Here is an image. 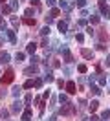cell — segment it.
Listing matches in <instances>:
<instances>
[{
	"label": "cell",
	"mask_w": 110,
	"mask_h": 121,
	"mask_svg": "<svg viewBox=\"0 0 110 121\" xmlns=\"http://www.w3.org/2000/svg\"><path fill=\"white\" fill-rule=\"evenodd\" d=\"M18 94H20V86H18V88H13V95H15V97H17Z\"/></svg>",
	"instance_id": "d590c367"
},
{
	"label": "cell",
	"mask_w": 110,
	"mask_h": 121,
	"mask_svg": "<svg viewBox=\"0 0 110 121\" xmlns=\"http://www.w3.org/2000/svg\"><path fill=\"white\" fill-rule=\"evenodd\" d=\"M106 83H108V84H110V77H108V81H106Z\"/></svg>",
	"instance_id": "bcb514c9"
},
{
	"label": "cell",
	"mask_w": 110,
	"mask_h": 121,
	"mask_svg": "<svg viewBox=\"0 0 110 121\" xmlns=\"http://www.w3.org/2000/svg\"><path fill=\"white\" fill-rule=\"evenodd\" d=\"M75 39H77V42H83V40H84V37H83V33H77V35H75Z\"/></svg>",
	"instance_id": "d6a6232c"
},
{
	"label": "cell",
	"mask_w": 110,
	"mask_h": 121,
	"mask_svg": "<svg viewBox=\"0 0 110 121\" xmlns=\"http://www.w3.org/2000/svg\"><path fill=\"white\" fill-rule=\"evenodd\" d=\"M90 20H92V24H97V22H99V17H92Z\"/></svg>",
	"instance_id": "8d00e7d4"
},
{
	"label": "cell",
	"mask_w": 110,
	"mask_h": 121,
	"mask_svg": "<svg viewBox=\"0 0 110 121\" xmlns=\"http://www.w3.org/2000/svg\"><path fill=\"white\" fill-rule=\"evenodd\" d=\"M105 66H108V68H110V57H106V59H105Z\"/></svg>",
	"instance_id": "7bdbcfd3"
},
{
	"label": "cell",
	"mask_w": 110,
	"mask_h": 121,
	"mask_svg": "<svg viewBox=\"0 0 110 121\" xmlns=\"http://www.w3.org/2000/svg\"><path fill=\"white\" fill-rule=\"evenodd\" d=\"M59 15H61V9H57V8H53V9H51L50 17H59Z\"/></svg>",
	"instance_id": "44dd1931"
},
{
	"label": "cell",
	"mask_w": 110,
	"mask_h": 121,
	"mask_svg": "<svg viewBox=\"0 0 110 121\" xmlns=\"http://www.w3.org/2000/svg\"><path fill=\"white\" fill-rule=\"evenodd\" d=\"M101 117H103V119H108V117H110V110H103Z\"/></svg>",
	"instance_id": "4316f807"
},
{
	"label": "cell",
	"mask_w": 110,
	"mask_h": 121,
	"mask_svg": "<svg viewBox=\"0 0 110 121\" xmlns=\"http://www.w3.org/2000/svg\"><path fill=\"white\" fill-rule=\"evenodd\" d=\"M11 24H13V28H18V24H20V22H18V18H15V17H13V18H11Z\"/></svg>",
	"instance_id": "f1b7e54d"
},
{
	"label": "cell",
	"mask_w": 110,
	"mask_h": 121,
	"mask_svg": "<svg viewBox=\"0 0 110 121\" xmlns=\"http://www.w3.org/2000/svg\"><path fill=\"white\" fill-rule=\"evenodd\" d=\"M77 26H81V28H84V26H86V20H84V18H81V20H77Z\"/></svg>",
	"instance_id": "4dcf8cb0"
},
{
	"label": "cell",
	"mask_w": 110,
	"mask_h": 121,
	"mask_svg": "<svg viewBox=\"0 0 110 121\" xmlns=\"http://www.w3.org/2000/svg\"><path fill=\"white\" fill-rule=\"evenodd\" d=\"M99 9H101V13L106 18H110V9H108V6H106V0H99Z\"/></svg>",
	"instance_id": "7a4b0ae2"
},
{
	"label": "cell",
	"mask_w": 110,
	"mask_h": 121,
	"mask_svg": "<svg viewBox=\"0 0 110 121\" xmlns=\"http://www.w3.org/2000/svg\"><path fill=\"white\" fill-rule=\"evenodd\" d=\"M13 79H15V73H13V70L9 68V70H6V73H4V77L0 81H2V84H11Z\"/></svg>",
	"instance_id": "6da1fadb"
},
{
	"label": "cell",
	"mask_w": 110,
	"mask_h": 121,
	"mask_svg": "<svg viewBox=\"0 0 110 121\" xmlns=\"http://www.w3.org/2000/svg\"><path fill=\"white\" fill-rule=\"evenodd\" d=\"M35 62H39V57H35V55H33V57H31V64H35Z\"/></svg>",
	"instance_id": "60d3db41"
},
{
	"label": "cell",
	"mask_w": 110,
	"mask_h": 121,
	"mask_svg": "<svg viewBox=\"0 0 110 121\" xmlns=\"http://www.w3.org/2000/svg\"><path fill=\"white\" fill-rule=\"evenodd\" d=\"M39 4H40L39 0H31V6H35V8H39Z\"/></svg>",
	"instance_id": "ab89813d"
},
{
	"label": "cell",
	"mask_w": 110,
	"mask_h": 121,
	"mask_svg": "<svg viewBox=\"0 0 110 121\" xmlns=\"http://www.w3.org/2000/svg\"><path fill=\"white\" fill-rule=\"evenodd\" d=\"M37 70H39V68H37L35 64H31L29 68H26V70H24V73H26V75H31V73H37Z\"/></svg>",
	"instance_id": "9c48e42d"
},
{
	"label": "cell",
	"mask_w": 110,
	"mask_h": 121,
	"mask_svg": "<svg viewBox=\"0 0 110 121\" xmlns=\"http://www.w3.org/2000/svg\"><path fill=\"white\" fill-rule=\"evenodd\" d=\"M9 6H11V9H17V8H18V0H11Z\"/></svg>",
	"instance_id": "83f0119b"
},
{
	"label": "cell",
	"mask_w": 110,
	"mask_h": 121,
	"mask_svg": "<svg viewBox=\"0 0 110 121\" xmlns=\"http://www.w3.org/2000/svg\"><path fill=\"white\" fill-rule=\"evenodd\" d=\"M90 92H92L94 95H99V94H101V88H99V86H95L94 83H90Z\"/></svg>",
	"instance_id": "ba28073f"
},
{
	"label": "cell",
	"mask_w": 110,
	"mask_h": 121,
	"mask_svg": "<svg viewBox=\"0 0 110 121\" xmlns=\"http://www.w3.org/2000/svg\"><path fill=\"white\" fill-rule=\"evenodd\" d=\"M46 4H48V6H53V4H55V0H46Z\"/></svg>",
	"instance_id": "ee69618b"
},
{
	"label": "cell",
	"mask_w": 110,
	"mask_h": 121,
	"mask_svg": "<svg viewBox=\"0 0 110 121\" xmlns=\"http://www.w3.org/2000/svg\"><path fill=\"white\" fill-rule=\"evenodd\" d=\"M0 46H2V44H0Z\"/></svg>",
	"instance_id": "7dc6e473"
},
{
	"label": "cell",
	"mask_w": 110,
	"mask_h": 121,
	"mask_svg": "<svg viewBox=\"0 0 110 121\" xmlns=\"http://www.w3.org/2000/svg\"><path fill=\"white\" fill-rule=\"evenodd\" d=\"M31 15H33V9H31V8L26 9V17H31Z\"/></svg>",
	"instance_id": "74e56055"
},
{
	"label": "cell",
	"mask_w": 110,
	"mask_h": 121,
	"mask_svg": "<svg viewBox=\"0 0 110 121\" xmlns=\"http://www.w3.org/2000/svg\"><path fill=\"white\" fill-rule=\"evenodd\" d=\"M44 81H48V83H51V81H53V75H51V73H48V75L44 77Z\"/></svg>",
	"instance_id": "836d02e7"
},
{
	"label": "cell",
	"mask_w": 110,
	"mask_h": 121,
	"mask_svg": "<svg viewBox=\"0 0 110 121\" xmlns=\"http://www.w3.org/2000/svg\"><path fill=\"white\" fill-rule=\"evenodd\" d=\"M48 33H50V28H48V26H46V28H42V30H40V35H42V37H46Z\"/></svg>",
	"instance_id": "484cf974"
},
{
	"label": "cell",
	"mask_w": 110,
	"mask_h": 121,
	"mask_svg": "<svg viewBox=\"0 0 110 121\" xmlns=\"http://www.w3.org/2000/svg\"><path fill=\"white\" fill-rule=\"evenodd\" d=\"M0 31H6V20L0 18Z\"/></svg>",
	"instance_id": "f546056e"
},
{
	"label": "cell",
	"mask_w": 110,
	"mask_h": 121,
	"mask_svg": "<svg viewBox=\"0 0 110 121\" xmlns=\"http://www.w3.org/2000/svg\"><path fill=\"white\" fill-rule=\"evenodd\" d=\"M64 60H66V62H73V57H72V53H70V52H64Z\"/></svg>",
	"instance_id": "e0dca14e"
},
{
	"label": "cell",
	"mask_w": 110,
	"mask_h": 121,
	"mask_svg": "<svg viewBox=\"0 0 110 121\" xmlns=\"http://www.w3.org/2000/svg\"><path fill=\"white\" fill-rule=\"evenodd\" d=\"M66 92H68V94H75V83H73V81H68V83H66Z\"/></svg>",
	"instance_id": "277c9868"
},
{
	"label": "cell",
	"mask_w": 110,
	"mask_h": 121,
	"mask_svg": "<svg viewBox=\"0 0 110 121\" xmlns=\"http://www.w3.org/2000/svg\"><path fill=\"white\" fill-rule=\"evenodd\" d=\"M11 110H13V112H20V110H22V103H20V101H15L13 106H11Z\"/></svg>",
	"instance_id": "8fae6325"
},
{
	"label": "cell",
	"mask_w": 110,
	"mask_h": 121,
	"mask_svg": "<svg viewBox=\"0 0 110 121\" xmlns=\"http://www.w3.org/2000/svg\"><path fill=\"white\" fill-rule=\"evenodd\" d=\"M75 6H77V8H84V6H86V0H77Z\"/></svg>",
	"instance_id": "cb8c5ba5"
},
{
	"label": "cell",
	"mask_w": 110,
	"mask_h": 121,
	"mask_svg": "<svg viewBox=\"0 0 110 121\" xmlns=\"http://www.w3.org/2000/svg\"><path fill=\"white\" fill-rule=\"evenodd\" d=\"M99 37H101L103 40H108V35H106V33H105V31H103V33H99Z\"/></svg>",
	"instance_id": "e575fe53"
},
{
	"label": "cell",
	"mask_w": 110,
	"mask_h": 121,
	"mask_svg": "<svg viewBox=\"0 0 110 121\" xmlns=\"http://www.w3.org/2000/svg\"><path fill=\"white\" fill-rule=\"evenodd\" d=\"M90 121H99V117H97V116H92V117H90Z\"/></svg>",
	"instance_id": "f6af8a7d"
},
{
	"label": "cell",
	"mask_w": 110,
	"mask_h": 121,
	"mask_svg": "<svg viewBox=\"0 0 110 121\" xmlns=\"http://www.w3.org/2000/svg\"><path fill=\"white\" fill-rule=\"evenodd\" d=\"M24 103H26V105H29V103H31V95H26V99H24Z\"/></svg>",
	"instance_id": "f35d334b"
},
{
	"label": "cell",
	"mask_w": 110,
	"mask_h": 121,
	"mask_svg": "<svg viewBox=\"0 0 110 121\" xmlns=\"http://www.w3.org/2000/svg\"><path fill=\"white\" fill-rule=\"evenodd\" d=\"M81 53H83V57H84V59H94V52H92V50L83 48V50H81Z\"/></svg>",
	"instance_id": "5b68a950"
},
{
	"label": "cell",
	"mask_w": 110,
	"mask_h": 121,
	"mask_svg": "<svg viewBox=\"0 0 110 121\" xmlns=\"http://www.w3.org/2000/svg\"><path fill=\"white\" fill-rule=\"evenodd\" d=\"M106 81H108V77H105V75L99 77V84H101V86H105V84H106Z\"/></svg>",
	"instance_id": "603a6c76"
},
{
	"label": "cell",
	"mask_w": 110,
	"mask_h": 121,
	"mask_svg": "<svg viewBox=\"0 0 110 121\" xmlns=\"http://www.w3.org/2000/svg\"><path fill=\"white\" fill-rule=\"evenodd\" d=\"M33 86H35V88H40V86H42V79H35V81H33Z\"/></svg>",
	"instance_id": "7402d4cb"
},
{
	"label": "cell",
	"mask_w": 110,
	"mask_h": 121,
	"mask_svg": "<svg viewBox=\"0 0 110 121\" xmlns=\"http://www.w3.org/2000/svg\"><path fill=\"white\" fill-rule=\"evenodd\" d=\"M0 114H2V117H7V116H9V112H7V110H2Z\"/></svg>",
	"instance_id": "b9f144b4"
},
{
	"label": "cell",
	"mask_w": 110,
	"mask_h": 121,
	"mask_svg": "<svg viewBox=\"0 0 110 121\" xmlns=\"http://www.w3.org/2000/svg\"><path fill=\"white\" fill-rule=\"evenodd\" d=\"M0 62H9V53H0Z\"/></svg>",
	"instance_id": "9a60e30c"
},
{
	"label": "cell",
	"mask_w": 110,
	"mask_h": 121,
	"mask_svg": "<svg viewBox=\"0 0 110 121\" xmlns=\"http://www.w3.org/2000/svg\"><path fill=\"white\" fill-rule=\"evenodd\" d=\"M15 59H17V62H22V60H24V53H22V52H18L17 55H15Z\"/></svg>",
	"instance_id": "ffe728a7"
},
{
	"label": "cell",
	"mask_w": 110,
	"mask_h": 121,
	"mask_svg": "<svg viewBox=\"0 0 110 121\" xmlns=\"http://www.w3.org/2000/svg\"><path fill=\"white\" fill-rule=\"evenodd\" d=\"M77 70H79V73H86V72H88L86 64H79V66H77Z\"/></svg>",
	"instance_id": "ac0fdd59"
},
{
	"label": "cell",
	"mask_w": 110,
	"mask_h": 121,
	"mask_svg": "<svg viewBox=\"0 0 110 121\" xmlns=\"http://www.w3.org/2000/svg\"><path fill=\"white\" fill-rule=\"evenodd\" d=\"M35 50H37V44H35V42H29L28 48H26V52H28V53H35Z\"/></svg>",
	"instance_id": "7c38bea8"
},
{
	"label": "cell",
	"mask_w": 110,
	"mask_h": 121,
	"mask_svg": "<svg viewBox=\"0 0 110 121\" xmlns=\"http://www.w3.org/2000/svg\"><path fill=\"white\" fill-rule=\"evenodd\" d=\"M29 119H31V108H26L22 114V121H29Z\"/></svg>",
	"instance_id": "30bf717a"
},
{
	"label": "cell",
	"mask_w": 110,
	"mask_h": 121,
	"mask_svg": "<svg viewBox=\"0 0 110 121\" xmlns=\"http://www.w3.org/2000/svg\"><path fill=\"white\" fill-rule=\"evenodd\" d=\"M6 35H7V39H9V42H11V44H15V42H17V35H15V31H6Z\"/></svg>",
	"instance_id": "52a82bcc"
},
{
	"label": "cell",
	"mask_w": 110,
	"mask_h": 121,
	"mask_svg": "<svg viewBox=\"0 0 110 121\" xmlns=\"http://www.w3.org/2000/svg\"><path fill=\"white\" fill-rule=\"evenodd\" d=\"M75 112V106L72 105V103H66L62 108H61V114H64V116H68V114H73Z\"/></svg>",
	"instance_id": "3957f363"
},
{
	"label": "cell",
	"mask_w": 110,
	"mask_h": 121,
	"mask_svg": "<svg viewBox=\"0 0 110 121\" xmlns=\"http://www.w3.org/2000/svg\"><path fill=\"white\" fill-rule=\"evenodd\" d=\"M57 28L61 30V33H66V30H68V24H66V20H59V22H57Z\"/></svg>",
	"instance_id": "8992f818"
},
{
	"label": "cell",
	"mask_w": 110,
	"mask_h": 121,
	"mask_svg": "<svg viewBox=\"0 0 110 121\" xmlns=\"http://www.w3.org/2000/svg\"><path fill=\"white\" fill-rule=\"evenodd\" d=\"M97 106H99V103H97V101H92V103L88 105V108H90V112H95V110H97Z\"/></svg>",
	"instance_id": "2e32d148"
},
{
	"label": "cell",
	"mask_w": 110,
	"mask_h": 121,
	"mask_svg": "<svg viewBox=\"0 0 110 121\" xmlns=\"http://www.w3.org/2000/svg\"><path fill=\"white\" fill-rule=\"evenodd\" d=\"M24 88H33V81H26V83H24Z\"/></svg>",
	"instance_id": "1f68e13d"
},
{
	"label": "cell",
	"mask_w": 110,
	"mask_h": 121,
	"mask_svg": "<svg viewBox=\"0 0 110 121\" xmlns=\"http://www.w3.org/2000/svg\"><path fill=\"white\" fill-rule=\"evenodd\" d=\"M73 6L70 4V2H61V9H64V11H70Z\"/></svg>",
	"instance_id": "4fadbf2b"
},
{
	"label": "cell",
	"mask_w": 110,
	"mask_h": 121,
	"mask_svg": "<svg viewBox=\"0 0 110 121\" xmlns=\"http://www.w3.org/2000/svg\"><path fill=\"white\" fill-rule=\"evenodd\" d=\"M13 9H11V6H2V13L4 15H7V13H11Z\"/></svg>",
	"instance_id": "d6986e66"
},
{
	"label": "cell",
	"mask_w": 110,
	"mask_h": 121,
	"mask_svg": "<svg viewBox=\"0 0 110 121\" xmlns=\"http://www.w3.org/2000/svg\"><path fill=\"white\" fill-rule=\"evenodd\" d=\"M59 101H61V103H68V95L61 94V95H59Z\"/></svg>",
	"instance_id": "d4e9b609"
},
{
	"label": "cell",
	"mask_w": 110,
	"mask_h": 121,
	"mask_svg": "<svg viewBox=\"0 0 110 121\" xmlns=\"http://www.w3.org/2000/svg\"><path fill=\"white\" fill-rule=\"evenodd\" d=\"M24 24H26V26H35V18H31V17H26V18H24Z\"/></svg>",
	"instance_id": "5bb4252c"
}]
</instances>
